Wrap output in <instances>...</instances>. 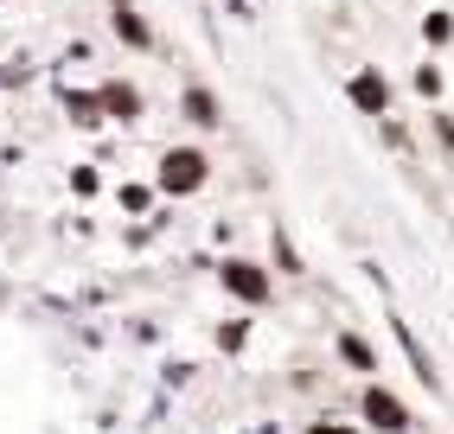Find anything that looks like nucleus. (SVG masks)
I'll return each instance as SVG.
<instances>
[{
  "label": "nucleus",
  "instance_id": "1",
  "mask_svg": "<svg viewBox=\"0 0 454 434\" xmlns=\"http://www.w3.org/2000/svg\"><path fill=\"white\" fill-rule=\"evenodd\" d=\"M211 185V153L205 147H167L154 160V192L160 198H199Z\"/></svg>",
  "mask_w": 454,
  "mask_h": 434
},
{
  "label": "nucleus",
  "instance_id": "2",
  "mask_svg": "<svg viewBox=\"0 0 454 434\" xmlns=\"http://www.w3.org/2000/svg\"><path fill=\"white\" fill-rule=\"evenodd\" d=\"M218 288L237 306H269L276 300V275H269V262H256V256H224L218 262Z\"/></svg>",
  "mask_w": 454,
  "mask_h": 434
},
{
  "label": "nucleus",
  "instance_id": "3",
  "mask_svg": "<svg viewBox=\"0 0 454 434\" xmlns=\"http://www.w3.org/2000/svg\"><path fill=\"white\" fill-rule=\"evenodd\" d=\"M358 415H365V428H378V434H410V428H416L410 402L390 390V384H378V377L358 390Z\"/></svg>",
  "mask_w": 454,
  "mask_h": 434
},
{
  "label": "nucleus",
  "instance_id": "4",
  "mask_svg": "<svg viewBox=\"0 0 454 434\" xmlns=\"http://www.w3.org/2000/svg\"><path fill=\"white\" fill-rule=\"evenodd\" d=\"M346 103H352L358 115L384 121V115H390V77H384L378 65H358V71L346 77Z\"/></svg>",
  "mask_w": 454,
  "mask_h": 434
},
{
  "label": "nucleus",
  "instance_id": "5",
  "mask_svg": "<svg viewBox=\"0 0 454 434\" xmlns=\"http://www.w3.org/2000/svg\"><path fill=\"white\" fill-rule=\"evenodd\" d=\"M97 103H103V121H122V128H135V121L147 115V97L129 83V77H109L97 83Z\"/></svg>",
  "mask_w": 454,
  "mask_h": 434
},
{
  "label": "nucleus",
  "instance_id": "6",
  "mask_svg": "<svg viewBox=\"0 0 454 434\" xmlns=\"http://www.w3.org/2000/svg\"><path fill=\"white\" fill-rule=\"evenodd\" d=\"M109 33L122 39L129 51H154V26L141 19V7H135V0H109Z\"/></svg>",
  "mask_w": 454,
  "mask_h": 434
},
{
  "label": "nucleus",
  "instance_id": "7",
  "mask_svg": "<svg viewBox=\"0 0 454 434\" xmlns=\"http://www.w3.org/2000/svg\"><path fill=\"white\" fill-rule=\"evenodd\" d=\"M390 332H397V345H403V358H410V370H416V384H429V396H442V377H435V358L422 352V338H416V326H410L403 314H390Z\"/></svg>",
  "mask_w": 454,
  "mask_h": 434
},
{
  "label": "nucleus",
  "instance_id": "8",
  "mask_svg": "<svg viewBox=\"0 0 454 434\" xmlns=\"http://www.w3.org/2000/svg\"><path fill=\"white\" fill-rule=\"evenodd\" d=\"M179 115L192 121V128H224V103H218V89H205V83H186L179 89Z\"/></svg>",
  "mask_w": 454,
  "mask_h": 434
},
{
  "label": "nucleus",
  "instance_id": "9",
  "mask_svg": "<svg viewBox=\"0 0 454 434\" xmlns=\"http://www.w3.org/2000/svg\"><path fill=\"white\" fill-rule=\"evenodd\" d=\"M333 352H340V364H346V370H358L365 384L384 370V364H378V345H372L365 332H340V338H333Z\"/></svg>",
  "mask_w": 454,
  "mask_h": 434
},
{
  "label": "nucleus",
  "instance_id": "10",
  "mask_svg": "<svg viewBox=\"0 0 454 434\" xmlns=\"http://www.w3.org/2000/svg\"><path fill=\"white\" fill-rule=\"evenodd\" d=\"M269 262H276L269 275H308V262H301V250H294V236H288L282 224L269 230Z\"/></svg>",
  "mask_w": 454,
  "mask_h": 434
},
{
  "label": "nucleus",
  "instance_id": "11",
  "mask_svg": "<svg viewBox=\"0 0 454 434\" xmlns=\"http://www.w3.org/2000/svg\"><path fill=\"white\" fill-rule=\"evenodd\" d=\"M65 115L77 121V128H97V121H103V103H97V89H65Z\"/></svg>",
  "mask_w": 454,
  "mask_h": 434
},
{
  "label": "nucleus",
  "instance_id": "12",
  "mask_svg": "<svg viewBox=\"0 0 454 434\" xmlns=\"http://www.w3.org/2000/svg\"><path fill=\"white\" fill-rule=\"evenodd\" d=\"M422 39H429V45L442 51V45L454 39V13H422Z\"/></svg>",
  "mask_w": 454,
  "mask_h": 434
},
{
  "label": "nucleus",
  "instance_id": "13",
  "mask_svg": "<svg viewBox=\"0 0 454 434\" xmlns=\"http://www.w3.org/2000/svg\"><path fill=\"white\" fill-rule=\"evenodd\" d=\"M416 97H429V103L442 97V71L435 65H416Z\"/></svg>",
  "mask_w": 454,
  "mask_h": 434
},
{
  "label": "nucleus",
  "instance_id": "14",
  "mask_svg": "<svg viewBox=\"0 0 454 434\" xmlns=\"http://www.w3.org/2000/svg\"><path fill=\"white\" fill-rule=\"evenodd\" d=\"M147 205H154V185H122V211H147Z\"/></svg>",
  "mask_w": 454,
  "mask_h": 434
},
{
  "label": "nucleus",
  "instance_id": "15",
  "mask_svg": "<svg viewBox=\"0 0 454 434\" xmlns=\"http://www.w3.org/2000/svg\"><path fill=\"white\" fill-rule=\"evenodd\" d=\"M71 192H77V198H97V192H103V179L90 173V167H77V173H71Z\"/></svg>",
  "mask_w": 454,
  "mask_h": 434
},
{
  "label": "nucleus",
  "instance_id": "16",
  "mask_svg": "<svg viewBox=\"0 0 454 434\" xmlns=\"http://www.w3.org/2000/svg\"><path fill=\"white\" fill-rule=\"evenodd\" d=\"M429 128H435V141L448 147V167H454V115H429Z\"/></svg>",
  "mask_w": 454,
  "mask_h": 434
},
{
  "label": "nucleus",
  "instance_id": "17",
  "mask_svg": "<svg viewBox=\"0 0 454 434\" xmlns=\"http://www.w3.org/2000/svg\"><path fill=\"white\" fill-rule=\"evenodd\" d=\"M218 345H224V352L244 345V320H237V326H218Z\"/></svg>",
  "mask_w": 454,
  "mask_h": 434
},
{
  "label": "nucleus",
  "instance_id": "18",
  "mask_svg": "<svg viewBox=\"0 0 454 434\" xmlns=\"http://www.w3.org/2000/svg\"><path fill=\"white\" fill-rule=\"evenodd\" d=\"M308 434H352V428H340V422H308Z\"/></svg>",
  "mask_w": 454,
  "mask_h": 434
}]
</instances>
